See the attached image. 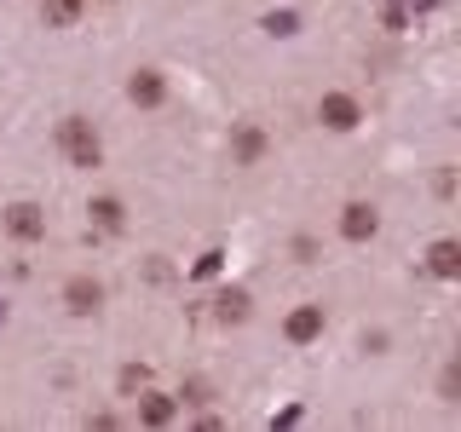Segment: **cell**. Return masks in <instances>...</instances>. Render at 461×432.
I'll list each match as a JSON object with an SVG mask.
<instances>
[{
  "label": "cell",
  "mask_w": 461,
  "mask_h": 432,
  "mask_svg": "<svg viewBox=\"0 0 461 432\" xmlns=\"http://www.w3.org/2000/svg\"><path fill=\"white\" fill-rule=\"evenodd\" d=\"M432 277H461V242H450V237H444V242H432Z\"/></svg>",
  "instance_id": "cell-8"
},
{
  "label": "cell",
  "mask_w": 461,
  "mask_h": 432,
  "mask_svg": "<svg viewBox=\"0 0 461 432\" xmlns=\"http://www.w3.org/2000/svg\"><path fill=\"white\" fill-rule=\"evenodd\" d=\"M317 122L335 127V133H352V127H357V98H352V93H323V104H317Z\"/></svg>",
  "instance_id": "cell-4"
},
{
  "label": "cell",
  "mask_w": 461,
  "mask_h": 432,
  "mask_svg": "<svg viewBox=\"0 0 461 432\" xmlns=\"http://www.w3.org/2000/svg\"><path fill=\"white\" fill-rule=\"evenodd\" d=\"M6 230L18 242H41V237H47V213H41L35 202H12V208H6Z\"/></svg>",
  "instance_id": "cell-2"
},
{
  "label": "cell",
  "mask_w": 461,
  "mask_h": 432,
  "mask_svg": "<svg viewBox=\"0 0 461 432\" xmlns=\"http://www.w3.org/2000/svg\"><path fill=\"white\" fill-rule=\"evenodd\" d=\"M375 230H381V213H375L369 202H346L340 208V237L346 242H369Z\"/></svg>",
  "instance_id": "cell-3"
},
{
  "label": "cell",
  "mask_w": 461,
  "mask_h": 432,
  "mask_svg": "<svg viewBox=\"0 0 461 432\" xmlns=\"http://www.w3.org/2000/svg\"><path fill=\"white\" fill-rule=\"evenodd\" d=\"M266 29H271V35H294V12H271Z\"/></svg>",
  "instance_id": "cell-14"
},
{
  "label": "cell",
  "mask_w": 461,
  "mask_h": 432,
  "mask_svg": "<svg viewBox=\"0 0 461 432\" xmlns=\"http://www.w3.org/2000/svg\"><path fill=\"white\" fill-rule=\"evenodd\" d=\"M58 144H64V156L76 167H98V156H104V144H98L93 122H81V115H64L58 122Z\"/></svg>",
  "instance_id": "cell-1"
},
{
  "label": "cell",
  "mask_w": 461,
  "mask_h": 432,
  "mask_svg": "<svg viewBox=\"0 0 461 432\" xmlns=\"http://www.w3.org/2000/svg\"><path fill=\"white\" fill-rule=\"evenodd\" d=\"M220 317H225V323H242V317H249V294H242V288H225V294H220Z\"/></svg>",
  "instance_id": "cell-13"
},
{
  "label": "cell",
  "mask_w": 461,
  "mask_h": 432,
  "mask_svg": "<svg viewBox=\"0 0 461 432\" xmlns=\"http://www.w3.org/2000/svg\"><path fill=\"white\" fill-rule=\"evenodd\" d=\"M144 386V369H122V392H139Z\"/></svg>",
  "instance_id": "cell-15"
},
{
  "label": "cell",
  "mask_w": 461,
  "mask_h": 432,
  "mask_svg": "<svg viewBox=\"0 0 461 432\" xmlns=\"http://www.w3.org/2000/svg\"><path fill=\"white\" fill-rule=\"evenodd\" d=\"M230 150H237V162H259V156H266V133H259V127H237Z\"/></svg>",
  "instance_id": "cell-11"
},
{
  "label": "cell",
  "mask_w": 461,
  "mask_h": 432,
  "mask_svg": "<svg viewBox=\"0 0 461 432\" xmlns=\"http://www.w3.org/2000/svg\"><path fill=\"white\" fill-rule=\"evenodd\" d=\"M0 323H6V306H0Z\"/></svg>",
  "instance_id": "cell-16"
},
{
  "label": "cell",
  "mask_w": 461,
  "mask_h": 432,
  "mask_svg": "<svg viewBox=\"0 0 461 432\" xmlns=\"http://www.w3.org/2000/svg\"><path fill=\"white\" fill-rule=\"evenodd\" d=\"M288 340H294V346H306V340H317V335H323V306H300V311H288Z\"/></svg>",
  "instance_id": "cell-7"
},
{
  "label": "cell",
  "mask_w": 461,
  "mask_h": 432,
  "mask_svg": "<svg viewBox=\"0 0 461 432\" xmlns=\"http://www.w3.org/2000/svg\"><path fill=\"white\" fill-rule=\"evenodd\" d=\"M64 306L76 311V317H93L98 306H104V288H98L93 277H69V288H64Z\"/></svg>",
  "instance_id": "cell-5"
},
{
  "label": "cell",
  "mask_w": 461,
  "mask_h": 432,
  "mask_svg": "<svg viewBox=\"0 0 461 432\" xmlns=\"http://www.w3.org/2000/svg\"><path fill=\"white\" fill-rule=\"evenodd\" d=\"M86 213H93V225H98V230H122V225H127V208H122L115 196H98Z\"/></svg>",
  "instance_id": "cell-10"
},
{
  "label": "cell",
  "mask_w": 461,
  "mask_h": 432,
  "mask_svg": "<svg viewBox=\"0 0 461 432\" xmlns=\"http://www.w3.org/2000/svg\"><path fill=\"white\" fill-rule=\"evenodd\" d=\"M127 98L133 104H144V110H156L167 98V81H162V69H139L133 81H127Z\"/></svg>",
  "instance_id": "cell-6"
},
{
  "label": "cell",
  "mask_w": 461,
  "mask_h": 432,
  "mask_svg": "<svg viewBox=\"0 0 461 432\" xmlns=\"http://www.w3.org/2000/svg\"><path fill=\"white\" fill-rule=\"evenodd\" d=\"M81 6L86 0H41V18H47V29H69L81 18Z\"/></svg>",
  "instance_id": "cell-9"
},
{
  "label": "cell",
  "mask_w": 461,
  "mask_h": 432,
  "mask_svg": "<svg viewBox=\"0 0 461 432\" xmlns=\"http://www.w3.org/2000/svg\"><path fill=\"white\" fill-rule=\"evenodd\" d=\"M144 427H167L173 421V398H162V392H144Z\"/></svg>",
  "instance_id": "cell-12"
}]
</instances>
